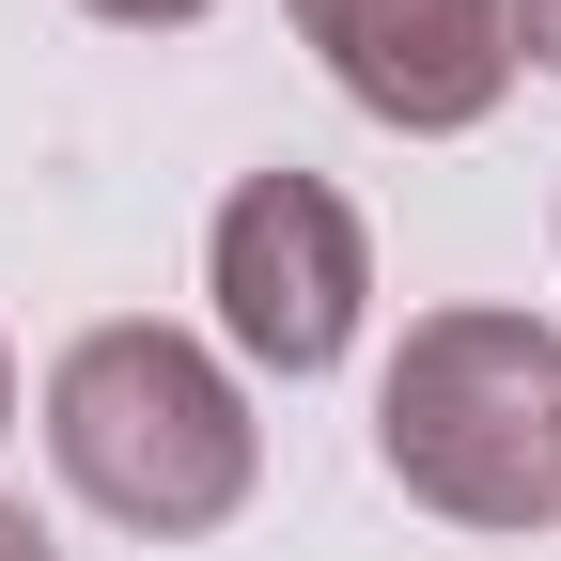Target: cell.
Wrapping results in <instances>:
<instances>
[{
  "label": "cell",
  "mask_w": 561,
  "mask_h": 561,
  "mask_svg": "<svg viewBox=\"0 0 561 561\" xmlns=\"http://www.w3.org/2000/svg\"><path fill=\"white\" fill-rule=\"evenodd\" d=\"M47 468L79 483L110 530L187 546V530H234V515H250L265 421H250V390L203 359L187 328L125 312V328H79V343L47 359Z\"/></svg>",
  "instance_id": "cell-1"
},
{
  "label": "cell",
  "mask_w": 561,
  "mask_h": 561,
  "mask_svg": "<svg viewBox=\"0 0 561 561\" xmlns=\"http://www.w3.org/2000/svg\"><path fill=\"white\" fill-rule=\"evenodd\" d=\"M375 468L453 530H546L561 515V328L421 312L375 375Z\"/></svg>",
  "instance_id": "cell-2"
},
{
  "label": "cell",
  "mask_w": 561,
  "mask_h": 561,
  "mask_svg": "<svg viewBox=\"0 0 561 561\" xmlns=\"http://www.w3.org/2000/svg\"><path fill=\"white\" fill-rule=\"evenodd\" d=\"M203 297H219V343L250 375H343L359 359V312H375V234L359 203H343L328 172H250L219 203V234H203Z\"/></svg>",
  "instance_id": "cell-3"
},
{
  "label": "cell",
  "mask_w": 561,
  "mask_h": 561,
  "mask_svg": "<svg viewBox=\"0 0 561 561\" xmlns=\"http://www.w3.org/2000/svg\"><path fill=\"white\" fill-rule=\"evenodd\" d=\"M297 32L390 140H468L515 94V0H297Z\"/></svg>",
  "instance_id": "cell-4"
},
{
  "label": "cell",
  "mask_w": 561,
  "mask_h": 561,
  "mask_svg": "<svg viewBox=\"0 0 561 561\" xmlns=\"http://www.w3.org/2000/svg\"><path fill=\"white\" fill-rule=\"evenodd\" d=\"M79 16H110V32H187V16H219V0H79Z\"/></svg>",
  "instance_id": "cell-5"
},
{
  "label": "cell",
  "mask_w": 561,
  "mask_h": 561,
  "mask_svg": "<svg viewBox=\"0 0 561 561\" xmlns=\"http://www.w3.org/2000/svg\"><path fill=\"white\" fill-rule=\"evenodd\" d=\"M0 561H62V546H47V530H32L16 500H0Z\"/></svg>",
  "instance_id": "cell-6"
},
{
  "label": "cell",
  "mask_w": 561,
  "mask_h": 561,
  "mask_svg": "<svg viewBox=\"0 0 561 561\" xmlns=\"http://www.w3.org/2000/svg\"><path fill=\"white\" fill-rule=\"evenodd\" d=\"M0 437H16V343H0Z\"/></svg>",
  "instance_id": "cell-7"
}]
</instances>
